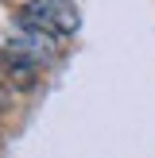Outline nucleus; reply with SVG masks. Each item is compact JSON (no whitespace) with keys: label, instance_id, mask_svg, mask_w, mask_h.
Returning <instances> with one entry per match:
<instances>
[{"label":"nucleus","instance_id":"f257e3e1","mask_svg":"<svg viewBox=\"0 0 155 158\" xmlns=\"http://www.w3.org/2000/svg\"><path fill=\"white\" fill-rule=\"evenodd\" d=\"M20 19L43 27L54 39H70L82 31V12H78L74 0H27L20 8Z\"/></svg>","mask_w":155,"mask_h":158},{"label":"nucleus","instance_id":"f03ea898","mask_svg":"<svg viewBox=\"0 0 155 158\" xmlns=\"http://www.w3.org/2000/svg\"><path fill=\"white\" fill-rule=\"evenodd\" d=\"M8 97H12V81H8V73H4V62H0V112L8 108Z\"/></svg>","mask_w":155,"mask_h":158}]
</instances>
